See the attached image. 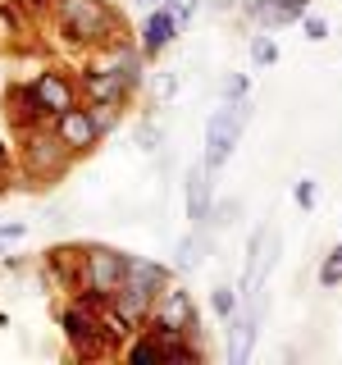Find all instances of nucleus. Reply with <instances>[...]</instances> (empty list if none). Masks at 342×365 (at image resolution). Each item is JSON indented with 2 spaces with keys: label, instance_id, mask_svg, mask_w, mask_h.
<instances>
[{
  "label": "nucleus",
  "instance_id": "21",
  "mask_svg": "<svg viewBox=\"0 0 342 365\" xmlns=\"http://www.w3.org/2000/svg\"><path fill=\"white\" fill-rule=\"evenodd\" d=\"M160 9H165V14L178 23V32H187L192 19L201 14V0H160Z\"/></svg>",
  "mask_w": 342,
  "mask_h": 365
},
{
  "label": "nucleus",
  "instance_id": "9",
  "mask_svg": "<svg viewBox=\"0 0 342 365\" xmlns=\"http://www.w3.org/2000/svg\"><path fill=\"white\" fill-rule=\"evenodd\" d=\"M23 83L32 87V96H37V106L46 110V119H60L64 110L83 106V96H78V73H68L64 64H41L32 78H23Z\"/></svg>",
  "mask_w": 342,
  "mask_h": 365
},
{
  "label": "nucleus",
  "instance_id": "22",
  "mask_svg": "<svg viewBox=\"0 0 342 365\" xmlns=\"http://www.w3.org/2000/svg\"><path fill=\"white\" fill-rule=\"evenodd\" d=\"M237 306H242V297H237V288H228V283H214L210 288V311L219 315V319H228L237 311Z\"/></svg>",
  "mask_w": 342,
  "mask_h": 365
},
{
  "label": "nucleus",
  "instance_id": "2",
  "mask_svg": "<svg viewBox=\"0 0 342 365\" xmlns=\"http://www.w3.org/2000/svg\"><path fill=\"white\" fill-rule=\"evenodd\" d=\"M100 311H105V302H96V297L87 292H68L60 302V311H55V324H60V334L68 342V351L73 356H114V342L105 334V319H100Z\"/></svg>",
  "mask_w": 342,
  "mask_h": 365
},
{
  "label": "nucleus",
  "instance_id": "12",
  "mask_svg": "<svg viewBox=\"0 0 342 365\" xmlns=\"http://www.w3.org/2000/svg\"><path fill=\"white\" fill-rule=\"evenodd\" d=\"M178 37H182V32H178V23L169 19L160 5H155V9H146L142 23H137V32H133V41H137V51L146 55V64H155V60H160V55H165V51H169V46H174Z\"/></svg>",
  "mask_w": 342,
  "mask_h": 365
},
{
  "label": "nucleus",
  "instance_id": "19",
  "mask_svg": "<svg viewBox=\"0 0 342 365\" xmlns=\"http://www.w3.org/2000/svg\"><path fill=\"white\" fill-rule=\"evenodd\" d=\"M247 51H251V64H256V68H274V64H279V41H274L269 32H260V28H256V37L247 41Z\"/></svg>",
  "mask_w": 342,
  "mask_h": 365
},
{
  "label": "nucleus",
  "instance_id": "13",
  "mask_svg": "<svg viewBox=\"0 0 342 365\" xmlns=\"http://www.w3.org/2000/svg\"><path fill=\"white\" fill-rule=\"evenodd\" d=\"M210 205H214V174L205 165H192L182 174V215L192 220V228H205Z\"/></svg>",
  "mask_w": 342,
  "mask_h": 365
},
{
  "label": "nucleus",
  "instance_id": "23",
  "mask_svg": "<svg viewBox=\"0 0 342 365\" xmlns=\"http://www.w3.org/2000/svg\"><path fill=\"white\" fill-rule=\"evenodd\" d=\"M315 9V0H279V28H296Z\"/></svg>",
  "mask_w": 342,
  "mask_h": 365
},
{
  "label": "nucleus",
  "instance_id": "1",
  "mask_svg": "<svg viewBox=\"0 0 342 365\" xmlns=\"http://www.w3.org/2000/svg\"><path fill=\"white\" fill-rule=\"evenodd\" d=\"M46 23H51L55 37H64V51H78V55H91L110 41L133 37L128 19L114 0H51Z\"/></svg>",
  "mask_w": 342,
  "mask_h": 365
},
{
  "label": "nucleus",
  "instance_id": "31",
  "mask_svg": "<svg viewBox=\"0 0 342 365\" xmlns=\"http://www.w3.org/2000/svg\"><path fill=\"white\" fill-rule=\"evenodd\" d=\"M133 5H137V9H142V14H146V9H155L160 0H133Z\"/></svg>",
  "mask_w": 342,
  "mask_h": 365
},
{
  "label": "nucleus",
  "instance_id": "24",
  "mask_svg": "<svg viewBox=\"0 0 342 365\" xmlns=\"http://www.w3.org/2000/svg\"><path fill=\"white\" fill-rule=\"evenodd\" d=\"M296 28H301V32H306V41H315V46H319V41H328V37H333V28H328V19H319V14H315V9H311V14H306L301 23H296Z\"/></svg>",
  "mask_w": 342,
  "mask_h": 365
},
{
  "label": "nucleus",
  "instance_id": "15",
  "mask_svg": "<svg viewBox=\"0 0 342 365\" xmlns=\"http://www.w3.org/2000/svg\"><path fill=\"white\" fill-rule=\"evenodd\" d=\"M201 260H205V233H201V228H192V233L178 242V251H174V274H178V279H187L192 269H201Z\"/></svg>",
  "mask_w": 342,
  "mask_h": 365
},
{
  "label": "nucleus",
  "instance_id": "5",
  "mask_svg": "<svg viewBox=\"0 0 342 365\" xmlns=\"http://www.w3.org/2000/svg\"><path fill=\"white\" fill-rule=\"evenodd\" d=\"M251 110H256V101H251V96H237V101H219V106L210 110V119H205L201 165L210 169L214 178H219V169L233 160L237 142H242V133H247V123H251Z\"/></svg>",
  "mask_w": 342,
  "mask_h": 365
},
{
  "label": "nucleus",
  "instance_id": "28",
  "mask_svg": "<svg viewBox=\"0 0 342 365\" xmlns=\"http://www.w3.org/2000/svg\"><path fill=\"white\" fill-rule=\"evenodd\" d=\"M23 237H28V224H23V220H9V224H0V256H5V247L23 242Z\"/></svg>",
  "mask_w": 342,
  "mask_h": 365
},
{
  "label": "nucleus",
  "instance_id": "6",
  "mask_svg": "<svg viewBox=\"0 0 342 365\" xmlns=\"http://www.w3.org/2000/svg\"><path fill=\"white\" fill-rule=\"evenodd\" d=\"M123 269H128V251L110 247V242H83V274H78V292L96 297V302H110L123 283Z\"/></svg>",
  "mask_w": 342,
  "mask_h": 365
},
{
  "label": "nucleus",
  "instance_id": "10",
  "mask_svg": "<svg viewBox=\"0 0 342 365\" xmlns=\"http://www.w3.org/2000/svg\"><path fill=\"white\" fill-rule=\"evenodd\" d=\"M51 128H55V137H60L68 151H73V160H87L100 142H105V133L96 128V119H91V110H87V106L64 110L60 119H51Z\"/></svg>",
  "mask_w": 342,
  "mask_h": 365
},
{
  "label": "nucleus",
  "instance_id": "32",
  "mask_svg": "<svg viewBox=\"0 0 342 365\" xmlns=\"http://www.w3.org/2000/svg\"><path fill=\"white\" fill-rule=\"evenodd\" d=\"M5 192H9V174H0V197H5Z\"/></svg>",
  "mask_w": 342,
  "mask_h": 365
},
{
  "label": "nucleus",
  "instance_id": "7",
  "mask_svg": "<svg viewBox=\"0 0 342 365\" xmlns=\"http://www.w3.org/2000/svg\"><path fill=\"white\" fill-rule=\"evenodd\" d=\"M146 324H165V329H182V334H197L205 338V319H201V306H197V297H192L187 288V279H169V288L155 297V306H151V315H146Z\"/></svg>",
  "mask_w": 342,
  "mask_h": 365
},
{
  "label": "nucleus",
  "instance_id": "3",
  "mask_svg": "<svg viewBox=\"0 0 342 365\" xmlns=\"http://www.w3.org/2000/svg\"><path fill=\"white\" fill-rule=\"evenodd\" d=\"M14 142H19V151H14V169L32 182V187H55V182H60L68 169L78 165L73 151H68L60 137H55L51 123H37V128L19 133Z\"/></svg>",
  "mask_w": 342,
  "mask_h": 365
},
{
  "label": "nucleus",
  "instance_id": "25",
  "mask_svg": "<svg viewBox=\"0 0 342 365\" xmlns=\"http://www.w3.org/2000/svg\"><path fill=\"white\" fill-rule=\"evenodd\" d=\"M237 96H251V73H228L219 83V101H237Z\"/></svg>",
  "mask_w": 342,
  "mask_h": 365
},
{
  "label": "nucleus",
  "instance_id": "20",
  "mask_svg": "<svg viewBox=\"0 0 342 365\" xmlns=\"http://www.w3.org/2000/svg\"><path fill=\"white\" fill-rule=\"evenodd\" d=\"M315 279H319V288H342V242L338 247H328L324 251V260H319V274H315Z\"/></svg>",
  "mask_w": 342,
  "mask_h": 365
},
{
  "label": "nucleus",
  "instance_id": "30",
  "mask_svg": "<svg viewBox=\"0 0 342 365\" xmlns=\"http://www.w3.org/2000/svg\"><path fill=\"white\" fill-rule=\"evenodd\" d=\"M0 174H14V151H9L5 137H0Z\"/></svg>",
  "mask_w": 342,
  "mask_h": 365
},
{
  "label": "nucleus",
  "instance_id": "18",
  "mask_svg": "<svg viewBox=\"0 0 342 365\" xmlns=\"http://www.w3.org/2000/svg\"><path fill=\"white\" fill-rule=\"evenodd\" d=\"M133 142H137V151H146V155H155V151H165V128L151 119V114H142L137 119V133H133Z\"/></svg>",
  "mask_w": 342,
  "mask_h": 365
},
{
  "label": "nucleus",
  "instance_id": "27",
  "mask_svg": "<svg viewBox=\"0 0 342 365\" xmlns=\"http://www.w3.org/2000/svg\"><path fill=\"white\" fill-rule=\"evenodd\" d=\"M87 110H91V119H96V128L105 137L119 128V119H123V110H114V106H87Z\"/></svg>",
  "mask_w": 342,
  "mask_h": 365
},
{
  "label": "nucleus",
  "instance_id": "29",
  "mask_svg": "<svg viewBox=\"0 0 342 365\" xmlns=\"http://www.w3.org/2000/svg\"><path fill=\"white\" fill-rule=\"evenodd\" d=\"M201 9H210V14H237V0H201Z\"/></svg>",
  "mask_w": 342,
  "mask_h": 365
},
{
  "label": "nucleus",
  "instance_id": "26",
  "mask_svg": "<svg viewBox=\"0 0 342 365\" xmlns=\"http://www.w3.org/2000/svg\"><path fill=\"white\" fill-rule=\"evenodd\" d=\"M292 201H296V210H315V201H319V182H315V178L292 182Z\"/></svg>",
  "mask_w": 342,
  "mask_h": 365
},
{
  "label": "nucleus",
  "instance_id": "4",
  "mask_svg": "<svg viewBox=\"0 0 342 365\" xmlns=\"http://www.w3.org/2000/svg\"><path fill=\"white\" fill-rule=\"evenodd\" d=\"M169 279H178L174 265H160L151 256H133L128 251V269H123V283H119V292L110 297V306L128 319V324L142 329L146 315H151V306H155V297L169 288Z\"/></svg>",
  "mask_w": 342,
  "mask_h": 365
},
{
  "label": "nucleus",
  "instance_id": "14",
  "mask_svg": "<svg viewBox=\"0 0 342 365\" xmlns=\"http://www.w3.org/2000/svg\"><path fill=\"white\" fill-rule=\"evenodd\" d=\"M5 119H9V133H14V137L28 133V128H37V123H51L28 83H9L5 87Z\"/></svg>",
  "mask_w": 342,
  "mask_h": 365
},
{
  "label": "nucleus",
  "instance_id": "16",
  "mask_svg": "<svg viewBox=\"0 0 342 365\" xmlns=\"http://www.w3.org/2000/svg\"><path fill=\"white\" fill-rule=\"evenodd\" d=\"M237 14L251 19L260 32H279V0H237Z\"/></svg>",
  "mask_w": 342,
  "mask_h": 365
},
{
  "label": "nucleus",
  "instance_id": "17",
  "mask_svg": "<svg viewBox=\"0 0 342 365\" xmlns=\"http://www.w3.org/2000/svg\"><path fill=\"white\" fill-rule=\"evenodd\" d=\"M146 87H151L155 106H169V101L182 91V73L178 68H160V73H146Z\"/></svg>",
  "mask_w": 342,
  "mask_h": 365
},
{
  "label": "nucleus",
  "instance_id": "8",
  "mask_svg": "<svg viewBox=\"0 0 342 365\" xmlns=\"http://www.w3.org/2000/svg\"><path fill=\"white\" fill-rule=\"evenodd\" d=\"M78 96H83V106H114V110H128L137 101V91L123 83L114 68H105L100 60H87L78 64Z\"/></svg>",
  "mask_w": 342,
  "mask_h": 365
},
{
  "label": "nucleus",
  "instance_id": "11",
  "mask_svg": "<svg viewBox=\"0 0 342 365\" xmlns=\"http://www.w3.org/2000/svg\"><path fill=\"white\" fill-rule=\"evenodd\" d=\"M41 279L51 283L55 292H78V274H83V242H55L46 247V256L37 260Z\"/></svg>",
  "mask_w": 342,
  "mask_h": 365
}]
</instances>
